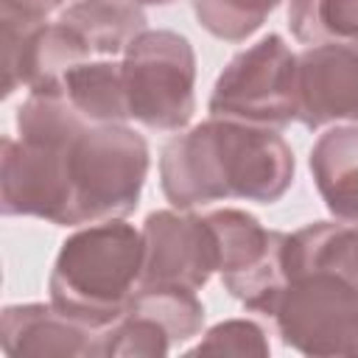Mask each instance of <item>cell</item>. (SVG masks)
Masks as SVG:
<instances>
[{"mask_svg":"<svg viewBox=\"0 0 358 358\" xmlns=\"http://www.w3.org/2000/svg\"><path fill=\"white\" fill-rule=\"evenodd\" d=\"M62 92L73 103V109L90 123L131 120L120 62L115 59H87L70 67L62 78Z\"/></svg>","mask_w":358,"mask_h":358,"instance_id":"obj_13","label":"cell"},{"mask_svg":"<svg viewBox=\"0 0 358 358\" xmlns=\"http://www.w3.org/2000/svg\"><path fill=\"white\" fill-rule=\"evenodd\" d=\"M143 274V232L123 218L76 227L56 252L48 291L67 319L103 330L123 316Z\"/></svg>","mask_w":358,"mask_h":358,"instance_id":"obj_3","label":"cell"},{"mask_svg":"<svg viewBox=\"0 0 358 358\" xmlns=\"http://www.w3.org/2000/svg\"><path fill=\"white\" fill-rule=\"evenodd\" d=\"M134 3H140V6H171L173 0H134Z\"/></svg>","mask_w":358,"mask_h":358,"instance_id":"obj_19","label":"cell"},{"mask_svg":"<svg viewBox=\"0 0 358 358\" xmlns=\"http://www.w3.org/2000/svg\"><path fill=\"white\" fill-rule=\"evenodd\" d=\"M140 285H176L201 291L218 274V241L204 213L154 210L143 227ZM137 285V288H140Z\"/></svg>","mask_w":358,"mask_h":358,"instance_id":"obj_8","label":"cell"},{"mask_svg":"<svg viewBox=\"0 0 358 358\" xmlns=\"http://www.w3.org/2000/svg\"><path fill=\"white\" fill-rule=\"evenodd\" d=\"M56 20L70 25L92 56L123 53L126 45L148 28L143 6L134 0H76L62 8Z\"/></svg>","mask_w":358,"mask_h":358,"instance_id":"obj_12","label":"cell"},{"mask_svg":"<svg viewBox=\"0 0 358 358\" xmlns=\"http://www.w3.org/2000/svg\"><path fill=\"white\" fill-rule=\"evenodd\" d=\"M17 137L39 148L59 190L56 227H87L137 210L148 176V143L129 123H90L64 92H28L14 115Z\"/></svg>","mask_w":358,"mask_h":358,"instance_id":"obj_1","label":"cell"},{"mask_svg":"<svg viewBox=\"0 0 358 358\" xmlns=\"http://www.w3.org/2000/svg\"><path fill=\"white\" fill-rule=\"evenodd\" d=\"M282 0H193L196 22L215 39L246 42Z\"/></svg>","mask_w":358,"mask_h":358,"instance_id":"obj_16","label":"cell"},{"mask_svg":"<svg viewBox=\"0 0 358 358\" xmlns=\"http://www.w3.org/2000/svg\"><path fill=\"white\" fill-rule=\"evenodd\" d=\"M294 182V151L277 129L207 117L159 151V187L176 210L246 199L274 204Z\"/></svg>","mask_w":358,"mask_h":358,"instance_id":"obj_2","label":"cell"},{"mask_svg":"<svg viewBox=\"0 0 358 358\" xmlns=\"http://www.w3.org/2000/svg\"><path fill=\"white\" fill-rule=\"evenodd\" d=\"M173 347L176 344L168 327L157 316L129 305L117 322L98 330L95 358H159L168 355Z\"/></svg>","mask_w":358,"mask_h":358,"instance_id":"obj_14","label":"cell"},{"mask_svg":"<svg viewBox=\"0 0 358 358\" xmlns=\"http://www.w3.org/2000/svg\"><path fill=\"white\" fill-rule=\"evenodd\" d=\"M288 28L299 45L358 39V0H288Z\"/></svg>","mask_w":358,"mask_h":358,"instance_id":"obj_15","label":"cell"},{"mask_svg":"<svg viewBox=\"0 0 358 358\" xmlns=\"http://www.w3.org/2000/svg\"><path fill=\"white\" fill-rule=\"evenodd\" d=\"M266 316L285 347L302 355L358 358V280L336 266L285 268Z\"/></svg>","mask_w":358,"mask_h":358,"instance_id":"obj_4","label":"cell"},{"mask_svg":"<svg viewBox=\"0 0 358 358\" xmlns=\"http://www.w3.org/2000/svg\"><path fill=\"white\" fill-rule=\"evenodd\" d=\"M313 185L336 221L358 224V123L324 129L308 154Z\"/></svg>","mask_w":358,"mask_h":358,"instance_id":"obj_11","label":"cell"},{"mask_svg":"<svg viewBox=\"0 0 358 358\" xmlns=\"http://www.w3.org/2000/svg\"><path fill=\"white\" fill-rule=\"evenodd\" d=\"M193 355L213 352V355H257L266 358L271 352V344L266 338V330L252 319H227L213 324L201 333V338L190 347Z\"/></svg>","mask_w":358,"mask_h":358,"instance_id":"obj_17","label":"cell"},{"mask_svg":"<svg viewBox=\"0 0 358 358\" xmlns=\"http://www.w3.org/2000/svg\"><path fill=\"white\" fill-rule=\"evenodd\" d=\"M296 123L308 131L358 123V39L305 45L296 53Z\"/></svg>","mask_w":358,"mask_h":358,"instance_id":"obj_9","label":"cell"},{"mask_svg":"<svg viewBox=\"0 0 358 358\" xmlns=\"http://www.w3.org/2000/svg\"><path fill=\"white\" fill-rule=\"evenodd\" d=\"M70 3H76V0H0V14L22 17L31 22H48L53 14H59Z\"/></svg>","mask_w":358,"mask_h":358,"instance_id":"obj_18","label":"cell"},{"mask_svg":"<svg viewBox=\"0 0 358 358\" xmlns=\"http://www.w3.org/2000/svg\"><path fill=\"white\" fill-rule=\"evenodd\" d=\"M95 338L98 330L67 319L50 302L6 305L0 313V347L8 358H95Z\"/></svg>","mask_w":358,"mask_h":358,"instance_id":"obj_10","label":"cell"},{"mask_svg":"<svg viewBox=\"0 0 358 358\" xmlns=\"http://www.w3.org/2000/svg\"><path fill=\"white\" fill-rule=\"evenodd\" d=\"M207 112L282 131L296 123V53L282 34H266L238 50L218 73Z\"/></svg>","mask_w":358,"mask_h":358,"instance_id":"obj_6","label":"cell"},{"mask_svg":"<svg viewBox=\"0 0 358 358\" xmlns=\"http://www.w3.org/2000/svg\"><path fill=\"white\" fill-rule=\"evenodd\" d=\"M218 241V274L229 296L246 310L263 313L285 282L282 274V238L280 229H266L252 213L221 207L204 213Z\"/></svg>","mask_w":358,"mask_h":358,"instance_id":"obj_7","label":"cell"},{"mask_svg":"<svg viewBox=\"0 0 358 358\" xmlns=\"http://www.w3.org/2000/svg\"><path fill=\"white\" fill-rule=\"evenodd\" d=\"M129 117L154 131H182L196 112V53L185 34L145 28L120 59Z\"/></svg>","mask_w":358,"mask_h":358,"instance_id":"obj_5","label":"cell"}]
</instances>
